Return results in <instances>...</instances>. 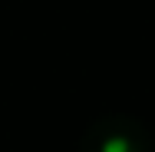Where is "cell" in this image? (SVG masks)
Returning a JSON list of instances; mask_svg holds the SVG:
<instances>
[{
	"mask_svg": "<svg viewBox=\"0 0 155 152\" xmlns=\"http://www.w3.org/2000/svg\"><path fill=\"white\" fill-rule=\"evenodd\" d=\"M93 152H145V136L139 126L109 119L93 129Z\"/></svg>",
	"mask_w": 155,
	"mask_h": 152,
	"instance_id": "obj_1",
	"label": "cell"
}]
</instances>
